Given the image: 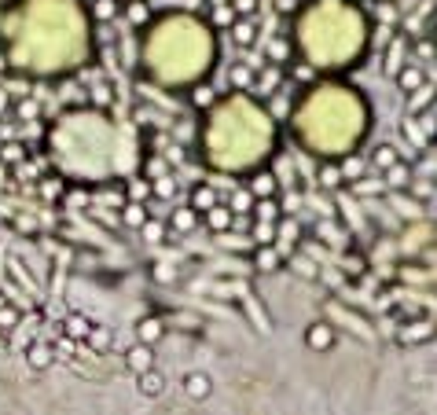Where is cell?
Listing matches in <instances>:
<instances>
[{"mask_svg":"<svg viewBox=\"0 0 437 415\" xmlns=\"http://www.w3.org/2000/svg\"><path fill=\"white\" fill-rule=\"evenodd\" d=\"M335 342H338V331H335V324H327V320H316V324L305 327V346L313 349V353L335 349Z\"/></svg>","mask_w":437,"mask_h":415,"instance_id":"obj_1","label":"cell"},{"mask_svg":"<svg viewBox=\"0 0 437 415\" xmlns=\"http://www.w3.org/2000/svg\"><path fill=\"white\" fill-rule=\"evenodd\" d=\"M121 364L129 368L133 375H140V371H148V368H155V346H148V342H133L129 349H125V356H121Z\"/></svg>","mask_w":437,"mask_h":415,"instance_id":"obj_2","label":"cell"},{"mask_svg":"<svg viewBox=\"0 0 437 415\" xmlns=\"http://www.w3.org/2000/svg\"><path fill=\"white\" fill-rule=\"evenodd\" d=\"M397 88L408 92V96L423 92V88H426V70H423V63H405V66H400V70H397Z\"/></svg>","mask_w":437,"mask_h":415,"instance_id":"obj_3","label":"cell"},{"mask_svg":"<svg viewBox=\"0 0 437 415\" xmlns=\"http://www.w3.org/2000/svg\"><path fill=\"white\" fill-rule=\"evenodd\" d=\"M136 342H148V346H158L162 342V338H166V320H162V316H140L136 320Z\"/></svg>","mask_w":437,"mask_h":415,"instance_id":"obj_4","label":"cell"},{"mask_svg":"<svg viewBox=\"0 0 437 415\" xmlns=\"http://www.w3.org/2000/svg\"><path fill=\"white\" fill-rule=\"evenodd\" d=\"M246 192H250L253 199H276V195H280V180H276V173H272V169H258V173L246 180Z\"/></svg>","mask_w":437,"mask_h":415,"instance_id":"obj_5","label":"cell"},{"mask_svg":"<svg viewBox=\"0 0 437 415\" xmlns=\"http://www.w3.org/2000/svg\"><path fill=\"white\" fill-rule=\"evenodd\" d=\"M26 364L33 375H44L52 364H56V346H48V342H30L26 346Z\"/></svg>","mask_w":437,"mask_h":415,"instance_id":"obj_6","label":"cell"},{"mask_svg":"<svg viewBox=\"0 0 437 415\" xmlns=\"http://www.w3.org/2000/svg\"><path fill=\"white\" fill-rule=\"evenodd\" d=\"M136 393H140V397H148V401H158L162 393H166V375H162L158 368L140 371L136 375Z\"/></svg>","mask_w":437,"mask_h":415,"instance_id":"obj_7","label":"cell"},{"mask_svg":"<svg viewBox=\"0 0 437 415\" xmlns=\"http://www.w3.org/2000/svg\"><path fill=\"white\" fill-rule=\"evenodd\" d=\"M253 269H258L261 276H272L283 269V254L272 247V242H258V250H253Z\"/></svg>","mask_w":437,"mask_h":415,"instance_id":"obj_8","label":"cell"},{"mask_svg":"<svg viewBox=\"0 0 437 415\" xmlns=\"http://www.w3.org/2000/svg\"><path fill=\"white\" fill-rule=\"evenodd\" d=\"M203 217H206V228H210V232H217V235H225V232L232 228V221H235L232 206H228L225 199H217V202L210 206V210H206Z\"/></svg>","mask_w":437,"mask_h":415,"instance_id":"obj_9","label":"cell"},{"mask_svg":"<svg viewBox=\"0 0 437 415\" xmlns=\"http://www.w3.org/2000/svg\"><path fill=\"white\" fill-rule=\"evenodd\" d=\"M184 393H188V401H210V393H213V379L206 371H188L184 375Z\"/></svg>","mask_w":437,"mask_h":415,"instance_id":"obj_10","label":"cell"},{"mask_svg":"<svg viewBox=\"0 0 437 415\" xmlns=\"http://www.w3.org/2000/svg\"><path fill=\"white\" fill-rule=\"evenodd\" d=\"M430 338H433L430 320H419V324H415V320H408V324L397 331V342L400 346H419V342H430Z\"/></svg>","mask_w":437,"mask_h":415,"instance_id":"obj_11","label":"cell"},{"mask_svg":"<svg viewBox=\"0 0 437 415\" xmlns=\"http://www.w3.org/2000/svg\"><path fill=\"white\" fill-rule=\"evenodd\" d=\"M386 173V184L393 187V192H405V187L412 184V162H405V158H397L390 169H382Z\"/></svg>","mask_w":437,"mask_h":415,"instance_id":"obj_12","label":"cell"},{"mask_svg":"<svg viewBox=\"0 0 437 415\" xmlns=\"http://www.w3.org/2000/svg\"><path fill=\"white\" fill-rule=\"evenodd\" d=\"M253 221H268V224H276L283 217V206H280V195L276 199H253V210H250Z\"/></svg>","mask_w":437,"mask_h":415,"instance_id":"obj_13","label":"cell"},{"mask_svg":"<svg viewBox=\"0 0 437 415\" xmlns=\"http://www.w3.org/2000/svg\"><path fill=\"white\" fill-rule=\"evenodd\" d=\"M88 331H92V320H88L85 312H66V320H63V334H70L74 342H85Z\"/></svg>","mask_w":437,"mask_h":415,"instance_id":"obj_14","label":"cell"},{"mask_svg":"<svg viewBox=\"0 0 437 415\" xmlns=\"http://www.w3.org/2000/svg\"><path fill=\"white\" fill-rule=\"evenodd\" d=\"M148 217H151V210H148L143 202H136V199L121 206V224H125V228H133V232H140Z\"/></svg>","mask_w":437,"mask_h":415,"instance_id":"obj_15","label":"cell"},{"mask_svg":"<svg viewBox=\"0 0 437 415\" xmlns=\"http://www.w3.org/2000/svg\"><path fill=\"white\" fill-rule=\"evenodd\" d=\"M213 202H217V192H213L210 184H195V187H191V195H188V206H191V210H195L198 217H203V214L210 210Z\"/></svg>","mask_w":437,"mask_h":415,"instance_id":"obj_16","label":"cell"},{"mask_svg":"<svg viewBox=\"0 0 437 415\" xmlns=\"http://www.w3.org/2000/svg\"><path fill=\"white\" fill-rule=\"evenodd\" d=\"M253 81H258V74H253L250 63H235V66L228 70V85H232V88H239V92H250Z\"/></svg>","mask_w":437,"mask_h":415,"instance_id":"obj_17","label":"cell"},{"mask_svg":"<svg viewBox=\"0 0 437 415\" xmlns=\"http://www.w3.org/2000/svg\"><path fill=\"white\" fill-rule=\"evenodd\" d=\"M364 169H368V158H364V155H357V151H353V155H345L342 162H338V173H342V180H360L364 177Z\"/></svg>","mask_w":437,"mask_h":415,"instance_id":"obj_18","label":"cell"},{"mask_svg":"<svg viewBox=\"0 0 437 415\" xmlns=\"http://www.w3.org/2000/svg\"><path fill=\"white\" fill-rule=\"evenodd\" d=\"M198 221H203V217H198V214L191 210V206H184V210H173L169 228H173V232H180V235H188V232H195V228H198Z\"/></svg>","mask_w":437,"mask_h":415,"instance_id":"obj_19","label":"cell"},{"mask_svg":"<svg viewBox=\"0 0 437 415\" xmlns=\"http://www.w3.org/2000/svg\"><path fill=\"white\" fill-rule=\"evenodd\" d=\"M85 342L92 346V353H107V349L114 346V331L107 327V324H92V331H88Z\"/></svg>","mask_w":437,"mask_h":415,"instance_id":"obj_20","label":"cell"},{"mask_svg":"<svg viewBox=\"0 0 437 415\" xmlns=\"http://www.w3.org/2000/svg\"><path fill=\"white\" fill-rule=\"evenodd\" d=\"M253 33H258L253 18H235V23H232V41H235V48H250V45H253Z\"/></svg>","mask_w":437,"mask_h":415,"instance_id":"obj_21","label":"cell"},{"mask_svg":"<svg viewBox=\"0 0 437 415\" xmlns=\"http://www.w3.org/2000/svg\"><path fill=\"white\" fill-rule=\"evenodd\" d=\"M176 180H173V173H162V177H155L151 180V199H158V202H169V199H176Z\"/></svg>","mask_w":437,"mask_h":415,"instance_id":"obj_22","label":"cell"},{"mask_svg":"<svg viewBox=\"0 0 437 415\" xmlns=\"http://www.w3.org/2000/svg\"><path fill=\"white\" fill-rule=\"evenodd\" d=\"M88 8H92V18H96V23H114V18L121 15V4H118V0H92Z\"/></svg>","mask_w":437,"mask_h":415,"instance_id":"obj_23","label":"cell"},{"mask_svg":"<svg viewBox=\"0 0 437 415\" xmlns=\"http://www.w3.org/2000/svg\"><path fill=\"white\" fill-rule=\"evenodd\" d=\"M23 324V312H19V305H11V301H4L0 305V331H15Z\"/></svg>","mask_w":437,"mask_h":415,"instance_id":"obj_24","label":"cell"},{"mask_svg":"<svg viewBox=\"0 0 437 415\" xmlns=\"http://www.w3.org/2000/svg\"><path fill=\"white\" fill-rule=\"evenodd\" d=\"M397 158H400V155H397V147H393V144H378V147H375V155H371L375 169H390Z\"/></svg>","mask_w":437,"mask_h":415,"instance_id":"obj_25","label":"cell"},{"mask_svg":"<svg viewBox=\"0 0 437 415\" xmlns=\"http://www.w3.org/2000/svg\"><path fill=\"white\" fill-rule=\"evenodd\" d=\"M125 15H129L133 26H143V23L151 18V8L143 4V0H129V4H125Z\"/></svg>","mask_w":437,"mask_h":415,"instance_id":"obj_26","label":"cell"},{"mask_svg":"<svg viewBox=\"0 0 437 415\" xmlns=\"http://www.w3.org/2000/svg\"><path fill=\"white\" fill-rule=\"evenodd\" d=\"M140 235L148 239V242H166V224L155 221V217H148V221H143V228H140Z\"/></svg>","mask_w":437,"mask_h":415,"instance_id":"obj_27","label":"cell"},{"mask_svg":"<svg viewBox=\"0 0 437 415\" xmlns=\"http://www.w3.org/2000/svg\"><path fill=\"white\" fill-rule=\"evenodd\" d=\"M151 279L162 283V287H166V283H176V269L169 265V261H155V265H151Z\"/></svg>","mask_w":437,"mask_h":415,"instance_id":"obj_28","label":"cell"},{"mask_svg":"<svg viewBox=\"0 0 437 415\" xmlns=\"http://www.w3.org/2000/svg\"><path fill=\"white\" fill-rule=\"evenodd\" d=\"M162 173H169V162L166 158H162V155H148V158H143V177H162Z\"/></svg>","mask_w":437,"mask_h":415,"instance_id":"obj_29","label":"cell"},{"mask_svg":"<svg viewBox=\"0 0 437 415\" xmlns=\"http://www.w3.org/2000/svg\"><path fill=\"white\" fill-rule=\"evenodd\" d=\"M15 115H19V122H33V118L41 115V103L33 100V96H26V100L15 103Z\"/></svg>","mask_w":437,"mask_h":415,"instance_id":"obj_30","label":"cell"},{"mask_svg":"<svg viewBox=\"0 0 437 415\" xmlns=\"http://www.w3.org/2000/svg\"><path fill=\"white\" fill-rule=\"evenodd\" d=\"M213 100H217V96H213V88H210L206 81L191 88V103H195V107H203V110H206V107H213Z\"/></svg>","mask_w":437,"mask_h":415,"instance_id":"obj_31","label":"cell"},{"mask_svg":"<svg viewBox=\"0 0 437 415\" xmlns=\"http://www.w3.org/2000/svg\"><path fill=\"white\" fill-rule=\"evenodd\" d=\"M400 133H405V140H412V144H426V136H423V129H419L415 118H405V122H400ZM426 147H430V144H426Z\"/></svg>","mask_w":437,"mask_h":415,"instance_id":"obj_32","label":"cell"},{"mask_svg":"<svg viewBox=\"0 0 437 415\" xmlns=\"http://www.w3.org/2000/svg\"><path fill=\"white\" fill-rule=\"evenodd\" d=\"M210 18H213V26H232V23H235V18H239V15L232 11V4H217Z\"/></svg>","mask_w":437,"mask_h":415,"instance_id":"obj_33","label":"cell"},{"mask_svg":"<svg viewBox=\"0 0 437 415\" xmlns=\"http://www.w3.org/2000/svg\"><path fill=\"white\" fill-rule=\"evenodd\" d=\"M250 228H253V239H258V242H272V239H276V224H268V221H253Z\"/></svg>","mask_w":437,"mask_h":415,"instance_id":"obj_34","label":"cell"},{"mask_svg":"<svg viewBox=\"0 0 437 415\" xmlns=\"http://www.w3.org/2000/svg\"><path fill=\"white\" fill-rule=\"evenodd\" d=\"M320 184L323 187H342V173H338V165H320Z\"/></svg>","mask_w":437,"mask_h":415,"instance_id":"obj_35","label":"cell"},{"mask_svg":"<svg viewBox=\"0 0 437 415\" xmlns=\"http://www.w3.org/2000/svg\"><path fill=\"white\" fill-rule=\"evenodd\" d=\"M228 4H232V11L239 15V18H250L253 8H258V0H228Z\"/></svg>","mask_w":437,"mask_h":415,"instance_id":"obj_36","label":"cell"},{"mask_svg":"<svg viewBox=\"0 0 437 415\" xmlns=\"http://www.w3.org/2000/svg\"><path fill=\"white\" fill-rule=\"evenodd\" d=\"M0 151H4V158H8V162H23V155H26L23 144H4Z\"/></svg>","mask_w":437,"mask_h":415,"instance_id":"obj_37","label":"cell"},{"mask_svg":"<svg viewBox=\"0 0 437 415\" xmlns=\"http://www.w3.org/2000/svg\"><path fill=\"white\" fill-rule=\"evenodd\" d=\"M74 346H78L74 338H70V334H63L59 342H56V356H70V353H74Z\"/></svg>","mask_w":437,"mask_h":415,"instance_id":"obj_38","label":"cell"},{"mask_svg":"<svg viewBox=\"0 0 437 415\" xmlns=\"http://www.w3.org/2000/svg\"><path fill=\"white\" fill-rule=\"evenodd\" d=\"M129 195L140 202L143 195H151V180H140V184H129Z\"/></svg>","mask_w":437,"mask_h":415,"instance_id":"obj_39","label":"cell"},{"mask_svg":"<svg viewBox=\"0 0 437 415\" xmlns=\"http://www.w3.org/2000/svg\"><path fill=\"white\" fill-rule=\"evenodd\" d=\"M419 55H423V59H433V41H430V37L419 41Z\"/></svg>","mask_w":437,"mask_h":415,"instance_id":"obj_40","label":"cell"},{"mask_svg":"<svg viewBox=\"0 0 437 415\" xmlns=\"http://www.w3.org/2000/svg\"><path fill=\"white\" fill-rule=\"evenodd\" d=\"M283 55H287V45H283V41H272V59H276V63H280V59H283Z\"/></svg>","mask_w":437,"mask_h":415,"instance_id":"obj_41","label":"cell"},{"mask_svg":"<svg viewBox=\"0 0 437 415\" xmlns=\"http://www.w3.org/2000/svg\"><path fill=\"white\" fill-rule=\"evenodd\" d=\"M294 74H298V78H305V81H313V78H316L313 66H294Z\"/></svg>","mask_w":437,"mask_h":415,"instance_id":"obj_42","label":"cell"},{"mask_svg":"<svg viewBox=\"0 0 437 415\" xmlns=\"http://www.w3.org/2000/svg\"><path fill=\"white\" fill-rule=\"evenodd\" d=\"M8 103H11V96H8L4 88H0V110H8Z\"/></svg>","mask_w":437,"mask_h":415,"instance_id":"obj_43","label":"cell"},{"mask_svg":"<svg viewBox=\"0 0 437 415\" xmlns=\"http://www.w3.org/2000/svg\"><path fill=\"white\" fill-rule=\"evenodd\" d=\"M217 4H228V0H210V8H217Z\"/></svg>","mask_w":437,"mask_h":415,"instance_id":"obj_44","label":"cell"}]
</instances>
